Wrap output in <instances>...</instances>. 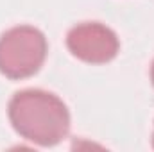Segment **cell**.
<instances>
[{
    "label": "cell",
    "instance_id": "2",
    "mask_svg": "<svg viewBox=\"0 0 154 152\" xmlns=\"http://www.w3.org/2000/svg\"><path fill=\"white\" fill-rule=\"evenodd\" d=\"M45 34L32 25H16L0 36V74L22 81L38 74L47 59Z\"/></svg>",
    "mask_w": 154,
    "mask_h": 152
},
{
    "label": "cell",
    "instance_id": "5",
    "mask_svg": "<svg viewBox=\"0 0 154 152\" xmlns=\"http://www.w3.org/2000/svg\"><path fill=\"white\" fill-rule=\"evenodd\" d=\"M152 149H154V131H152Z\"/></svg>",
    "mask_w": 154,
    "mask_h": 152
},
{
    "label": "cell",
    "instance_id": "4",
    "mask_svg": "<svg viewBox=\"0 0 154 152\" xmlns=\"http://www.w3.org/2000/svg\"><path fill=\"white\" fill-rule=\"evenodd\" d=\"M151 81H152V86H154V61L151 65Z\"/></svg>",
    "mask_w": 154,
    "mask_h": 152
},
{
    "label": "cell",
    "instance_id": "3",
    "mask_svg": "<svg viewBox=\"0 0 154 152\" xmlns=\"http://www.w3.org/2000/svg\"><path fill=\"white\" fill-rule=\"evenodd\" d=\"M66 47L74 57L84 63L106 65L116 57L120 39L113 29L100 22H82L68 31Z\"/></svg>",
    "mask_w": 154,
    "mask_h": 152
},
{
    "label": "cell",
    "instance_id": "1",
    "mask_svg": "<svg viewBox=\"0 0 154 152\" xmlns=\"http://www.w3.org/2000/svg\"><path fill=\"white\" fill-rule=\"evenodd\" d=\"M13 129L27 141L41 147L61 143L70 131V111L54 93L45 90H22L7 104Z\"/></svg>",
    "mask_w": 154,
    "mask_h": 152
}]
</instances>
